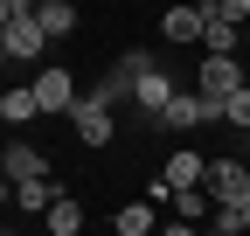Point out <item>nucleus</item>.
Wrapping results in <instances>:
<instances>
[{
    "label": "nucleus",
    "mask_w": 250,
    "mask_h": 236,
    "mask_svg": "<svg viewBox=\"0 0 250 236\" xmlns=\"http://www.w3.org/2000/svg\"><path fill=\"white\" fill-rule=\"evenodd\" d=\"M132 104H139V111H146V118H160V111H167V104H174V77H167V70H160V63H146V70H139V77H132Z\"/></svg>",
    "instance_id": "nucleus-6"
},
{
    "label": "nucleus",
    "mask_w": 250,
    "mask_h": 236,
    "mask_svg": "<svg viewBox=\"0 0 250 236\" xmlns=\"http://www.w3.org/2000/svg\"><path fill=\"white\" fill-rule=\"evenodd\" d=\"M243 49H250V28H243Z\"/></svg>",
    "instance_id": "nucleus-24"
},
{
    "label": "nucleus",
    "mask_w": 250,
    "mask_h": 236,
    "mask_svg": "<svg viewBox=\"0 0 250 236\" xmlns=\"http://www.w3.org/2000/svg\"><path fill=\"white\" fill-rule=\"evenodd\" d=\"M0 63H7V42H0Z\"/></svg>",
    "instance_id": "nucleus-22"
},
{
    "label": "nucleus",
    "mask_w": 250,
    "mask_h": 236,
    "mask_svg": "<svg viewBox=\"0 0 250 236\" xmlns=\"http://www.w3.org/2000/svg\"><path fill=\"white\" fill-rule=\"evenodd\" d=\"M56 201H62L56 181H28V188H14V209H21V216H49Z\"/></svg>",
    "instance_id": "nucleus-13"
},
{
    "label": "nucleus",
    "mask_w": 250,
    "mask_h": 236,
    "mask_svg": "<svg viewBox=\"0 0 250 236\" xmlns=\"http://www.w3.org/2000/svg\"><path fill=\"white\" fill-rule=\"evenodd\" d=\"M223 125H236V132H250V83H243V91L223 104Z\"/></svg>",
    "instance_id": "nucleus-19"
},
{
    "label": "nucleus",
    "mask_w": 250,
    "mask_h": 236,
    "mask_svg": "<svg viewBox=\"0 0 250 236\" xmlns=\"http://www.w3.org/2000/svg\"><path fill=\"white\" fill-rule=\"evenodd\" d=\"M208 229H215V236H243V229H250V201H236V209H215Z\"/></svg>",
    "instance_id": "nucleus-18"
},
{
    "label": "nucleus",
    "mask_w": 250,
    "mask_h": 236,
    "mask_svg": "<svg viewBox=\"0 0 250 236\" xmlns=\"http://www.w3.org/2000/svg\"><path fill=\"white\" fill-rule=\"evenodd\" d=\"M160 125H167V132H195V125H208V104H202L195 91H174V104L160 111Z\"/></svg>",
    "instance_id": "nucleus-8"
},
{
    "label": "nucleus",
    "mask_w": 250,
    "mask_h": 236,
    "mask_svg": "<svg viewBox=\"0 0 250 236\" xmlns=\"http://www.w3.org/2000/svg\"><path fill=\"white\" fill-rule=\"evenodd\" d=\"M0 174H7L14 188H28V181H49V153H42V146H28V139H14L7 153H0Z\"/></svg>",
    "instance_id": "nucleus-5"
},
{
    "label": "nucleus",
    "mask_w": 250,
    "mask_h": 236,
    "mask_svg": "<svg viewBox=\"0 0 250 236\" xmlns=\"http://www.w3.org/2000/svg\"><path fill=\"white\" fill-rule=\"evenodd\" d=\"M160 236H202V229H188V222H160Z\"/></svg>",
    "instance_id": "nucleus-20"
},
{
    "label": "nucleus",
    "mask_w": 250,
    "mask_h": 236,
    "mask_svg": "<svg viewBox=\"0 0 250 236\" xmlns=\"http://www.w3.org/2000/svg\"><path fill=\"white\" fill-rule=\"evenodd\" d=\"M0 236H21V229H0Z\"/></svg>",
    "instance_id": "nucleus-23"
},
{
    "label": "nucleus",
    "mask_w": 250,
    "mask_h": 236,
    "mask_svg": "<svg viewBox=\"0 0 250 236\" xmlns=\"http://www.w3.org/2000/svg\"><path fill=\"white\" fill-rule=\"evenodd\" d=\"M0 42H7V56H14V63H35L49 35H42V21L28 14V21H14V28H7V35H0Z\"/></svg>",
    "instance_id": "nucleus-9"
},
{
    "label": "nucleus",
    "mask_w": 250,
    "mask_h": 236,
    "mask_svg": "<svg viewBox=\"0 0 250 236\" xmlns=\"http://www.w3.org/2000/svg\"><path fill=\"white\" fill-rule=\"evenodd\" d=\"M160 181H167V195H195V188H208V160L195 146H174L167 167H160Z\"/></svg>",
    "instance_id": "nucleus-3"
},
{
    "label": "nucleus",
    "mask_w": 250,
    "mask_h": 236,
    "mask_svg": "<svg viewBox=\"0 0 250 236\" xmlns=\"http://www.w3.org/2000/svg\"><path fill=\"white\" fill-rule=\"evenodd\" d=\"M70 125H77V139H83V146H111V111H104L98 98H77Z\"/></svg>",
    "instance_id": "nucleus-7"
},
{
    "label": "nucleus",
    "mask_w": 250,
    "mask_h": 236,
    "mask_svg": "<svg viewBox=\"0 0 250 236\" xmlns=\"http://www.w3.org/2000/svg\"><path fill=\"white\" fill-rule=\"evenodd\" d=\"M202 42H208V56H236V49H243V28H229V21L202 14Z\"/></svg>",
    "instance_id": "nucleus-15"
},
{
    "label": "nucleus",
    "mask_w": 250,
    "mask_h": 236,
    "mask_svg": "<svg viewBox=\"0 0 250 236\" xmlns=\"http://www.w3.org/2000/svg\"><path fill=\"white\" fill-rule=\"evenodd\" d=\"M42 229H49V236H77V229H83V201H77V195H62L56 209L42 216Z\"/></svg>",
    "instance_id": "nucleus-16"
},
{
    "label": "nucleus",
    "mask_w": 250,
    "mask_h": 236,
    "mask_svg": "<svg viewBox=\"0 0 250 236\" xmlns=\"http://www.w3.org/2000/svg\"><path fill=\"white\" fill-rule=\"evenodd\" d=\"M160 35L167 42H202V7H167L160 14Z\"/></svg>",
    "instance_id": "nucleus-12"
},
{
    "label": "nucleus",
    "mask_w": 250,
    "mask_h": 236,
    "mask_svg": "<svg viewBox=\"0 0 250 236\" xmlns=\"http://www.w3.org/2000/svg\"><path fill=\"white\" fill-rule=\"evenodd\" d=\"M243 167H250V160H243Z\"/></svg>",
    "instance_id": "nucleus-25"
},
{
    "label": "nucleus",
    "mask_w": 250,
    "mask_h": 236,
    "mask_svg": "<svg viewBox=\"0 0 250 236\" xmlns=\"http://www.w3.org/2000/svg\"><path fill=\"white\" fill-rule=\"evenodd\" d=\"M7 201H14V181H7V174H0V209H7Z\"/></svg>",
    "instance_id": "nucleus-21"
},
{
    "label": "nucleus",
    "mask_w": 250,
    "mask_h": 236,
    "mask_svg": "<svg viewBox=\"0 0 250 236\" xmlns=\"http://www.w3.org/2000/svg\"><path fill=\"white\" fill-rule=\"evenodd\" d=\"M208 201H215V209L250 201V167L243 160H208Z\"/></svg>",
    "instance_id": "nucleus-4"
},
{
    "label": "nucleus",
    "mask_w": 250,
    "mask_h": 236,
    "mask_svg": "<svg viewBox=\"0 0 250 236\" xmlns=\"http://www.w3.org/2000/svg\"><path fill=\"white\" fill-rule=\"evenodd\" d=\"M35 21H42V35H49V42L77 35V7H70V0H42V7H35Z\"/></svg>",
    "instance_id": "nucleus-11"
},
{
    "label": "nucleus",
    "mask_w": 250,
    "mask_h": 236,
    "mask_svg": "<svg viewBox=\"0 0 250 236\" xmlns=\"http://www.w3.org/2000/svg\"><path fill=\"white\" fill-rule=\"evenodd\" d=\"M0 118H7V125H35V118H42V104H35V83H14V91L0 98Z\"/></svg>",
    "instance_id": "nucleus-10"
},
{
    "label": "nucleus",
    "mask_w": 250,
    "mask_h": 236,
    "mask_svg": "<svg viewBox=\"0 0 250 236\" xmlns=\"http://www.w3.org/2000/svg\"><path fill=\"white\" fill-rule=\"evenodd\" d=\"M243 63H236V56H202V70H195V98L208 104V125H215V118H223V104L243 91Z\"/></svg>",
    "instance_id": "nucleus-1"
},
{
    "label": "nucleus",
    "mask_w": 250,
    "mask_h": 236,
    "mask_svg": "<svg viewBox=\"0 0 250 236\" xmlns=\"http://www.w3.org/2000/svg\"><path fill=\"white\" fill-rule=\"evenodd\" d=\"M208 216H215L208 188H195V195H174V222H188V229H195V222H208Z\"/></svg>",
    "instance_id": "nucleus-17"
},
{
    "label": "nucleus",
    "mask_w": 250,
    "mask_h": 236,
    "mask_svg": "<svg viewBox=\"0 0 250 236\" xmlns=\"http://www.w3.org/2000/svg\"><path fill=\"white\" fill-rule=\"evenodd\" d=\"M208 236H215V229H208Z\"/></svg>",
    "instance_id": "nucleus-26"
},
{
    "label": "nucleus",
    "mask_w": 250,
    "mask_h": 236,
    "mask_svg": "<svg viewBox=\"0 0 250 236\" xmlns=\"http://www.w3.org/2000/svg\"><path fill=\"white\" fill-rule=\"evenodd\" d=\"M118 236H160V222H153V201H125V209L111 216Z\"/></svg>",
    "instance_id": "nucleus-14"
},
{
    "label": "nucleus",
    "mask_w": 250,
    "mask_h": 236,
    "mask_svg": "<svg viewBox=\"0 0 250 236\" xmlns=\"http://www.w3.org/2000/svg\"><path fill=\"white\" fill-rule=\"evenodd\" d=\"M77 98H83V91H77V77L62 70V63L35 70V104H42V118H56V111L70 118V111H77Z\"/></svg>",
    "instance_id": "nucleus-2"
}]
</instances>
